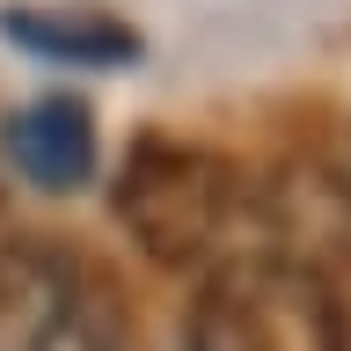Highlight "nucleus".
<instances>
[{"instance_id": "obj_5", "label": "nucleus", "mask_w": 351, "mask_h": 351, "mask_svg": "<svg viewBox=\"0 0 351 351\" xmlns=\"http://www.w3.org/2000/svg\"><path fill=\"white\" fill-rule=\"evenodd\" d=\"M0 37L37 51L51 66H132L139 59V29L103 8H44V0H22V8H0Z\"/></svg>"}, {"instance_id": "obj_6", "label": "nucleus", "mask_w": 351, "mask_h": 351, "mask_svg": "<svg viewBox=\"0 0 351 351\" xmlns=\"http://www.w3.org/2000/svg\"><path fill=\"white\" fill-rule=\"evenodd\" d=\"M29 285H37V241L15 227L8 197H0V315L15 300H29Z\"/></svg>"}, {"instance_id": "obj_4", "label": "nucleus", "mask_w": 351, "mask_h": 351, "mask_svg": "<svg viewBox=\"0 0 351 351\" xmlns=\"http://www.w3.org/2000/svg\"><path fill=\"white\" fill-rule=\"evenodd\" d=\"M8 161L37 191H81L95 176V117L81 95H37L8 117Z\"/></svg>"}, {"instance_id": "obj_2", "label": "nucleus", "mask_w": 351, "mask_h": 351, "mask_svg": "<svg viewBox=\"0 0 351 351\" xmlns=\"http://www.w3.org/2000/svg\"><path fill=\"white\" fill-rule=\"evenodd\" d=\"M110 205H117V227L139 241L147 263L191 271V263L213 256V241L227 234V219H234V169H227L213 147L147 132V139H132Z\"/></svg>"}, {"instance_id": "obj_3", "label": "nucleus", "mask_w": 351, "mask_h": 351, "mask_svg": "<svg viewBox=\"0 0 351 351\" xmlns=\"http://www.w3.org/2000/svg\"><path fill=\"white\" fill-rule=\"evenodd\" d=\"M37 329L29 351H132V300L117 271L81 249H37Z\"/></svg>"}, {"instance_id": "obj_1", "label": "nucleus", "mask_w": 351, "mask_h": 351, "mask_svg": "<svg viewBox=\"0 0 351 351\" xmlns=\"http://www.w3.org/2000/svg\"><path fill=\"white\" fill-rule=\"evenodd\" d=\"M183 351H351V300L322 263L234 256L197 285Z\"/></svg>"}]
</instances>
